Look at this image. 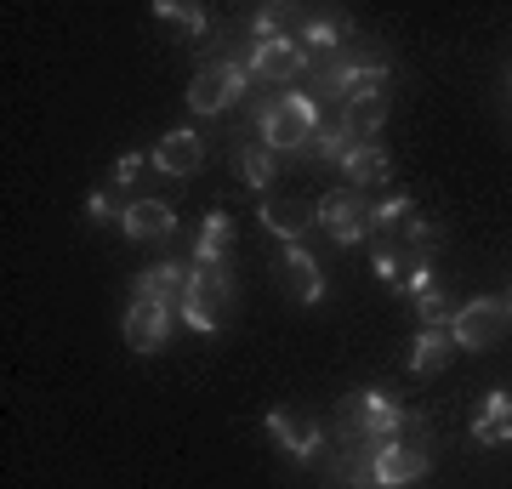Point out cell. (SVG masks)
Here are the masks:
<instances>
[{
    "mask_svg": "<svg viewBox=\"0 0 512 489\" xmlns=\"http://www.w3.org/2000/svg\"><path fill=\"white\" fill-rule=\"evenodd\" d=\"M404 410L387 393H353L348 404H342V416H336V433H342V444H393V438H404Z\"/></svg>",
    "mask_w": 512,
    "mask_h": 489,
    "instance_id": "obj_2",
    "label": "cell"
},
{
    "mask_svg": "<svg viewBox=\"0 0 512 489\" xmlns=\"http://www.w3.org/2000/svg\"><path fill=\"white\" fill-rule=\"evenodd\" d=\"M285 6H256V46H262V40H291L285 35Z\"/></svg>",
    "mask_w": 512,
    "mask_h": 489,
    "instance_id": "obj_27",
    "label": "cell"
},
{
    "mask_svg": "<svg viewBox=\"0 0 512 489\" xmlns=\"http://www.w3.org/2000/svg\"><path fill=\"white\" fill-rule=\"evenodd\" d=\"M86 217H92V222H114V200H109V194H92V200H86Z\"/></svg>",
    "mask_w": 512,
    "mask_h": 489,
    "instance_id": "obj_31",
    "label": "cell"
},
{
    "mask_svg": "<svg viewBox=\"0 0 512 489\" xmlns=\"http://www.w3.org/2000/svg\"><path fill=\"white\" fill-rule=\"evenodd\" d=\"M342 40V18H319V23H308V35H302V52H330Z\"/></svg>",
    "mask_w": 512,
    "mask_h": 489,
    "instance_id": "obj_25",
    "label": "cell"
},
{
    "mask_svg": "<svg viewBox=\"0 0 512 489\" xmlns=\"http://www.w3.org/2000/svg\"><path fill=\"white\" fill-rule=\"evenodd\" d=\"M239 177L251 182V188H268L274 182V148H262V143L239 148Z\"/></svg>",
    "mask_w": 512,
    "mask_h": 489,
    "instance_id": "obj_21",
    "label": "cell"
},
{
    "mask_svg": "<svg viewBox=\"0 0 512 489\" xmlns=\"http://www.w3.org/2000/svg\"><path fill=\"white\" fill-rule=\"evenodd\" d=\"M120 228H126L137 245H148V239H171L177 234V217H171V205L165 200H131L126 217H120Z\"/></svg>",
    "mask_w": 512,
    "mask_h": 489,
    "instance_id": "obj_12",
    "label": "cell"
},
{
    "mask_svg": "<svg viewBox=\"0 0 512 489\" xmlns=\"http://www.w3.org/2000/svg\"><path fill=\"white\" fill-rule=\"evenodd\" d=\"M404 217H410V200H404V194H393V200H382V205H370V228H376V234L399 228Z\"/></svg>",
    "mask_w": 512,
    "mask_h": 489,
    "instance_id": "obj_26",
    "label": "cell"
},
{
    "mask_svg": "<svg viewBox=\"0 0 512 489\" xmlns=\"http://www.w3.org/2000/svg\"><path fill=\"white\" fill-rule=\"evenodd\" d=\"M473 444H484V450L512 444V399L507 393H490V399H484V410H478V421H473Z\"/></svg>",
    "mask_w": 512,
    "mask_h": 489,
    "instance_id": "obj_16",
    "label": "cell"
},
{
    "mask_svg": "<svg viewBox=\"0 0 512 489\" xmlns=\"http://www.w3.org/2000/svg\"><path fill=\"white\" fill-rule=\"evenodd\" d=\"M313 211H319V228H325L336 245H359V239L370 234V205L359 200V188L325 194V200H313Z\"/></svg>",
    "mask_w": 512,
    "mask_h": 489,
    "instance_id": "obj_6",
    "label": "cell"
},
{
    "mask_svg": "<svg viewBox=\"0 0 512 489\" xmlns=\"http://www.w3.org/2000/svg\"><path fill=\"white\" fill-rule=\"evenodd\" d=\"M387 120V91H370V97H353V103H342V126L353 131V137H376V126Z\"/></svg>",
    "mask_w": 512,
    "mask_h": 489,
    "instance_id": "obj_19",
    "label": "cell"
},
{
    "mask_svg": "<svg viewBox=\"0 0 512 489\" xmlns=\"http://www.w3.org/2000/svg\"><path fill=\"white\" fill-rule=\"evenodd\" d=\"M330 86H336V97H342V103H353V97L387 91V69H382V63H353V69H336V74H330Z\"/></svg>",
    "mask_w": 512,
    "mask_h": 489,
    "instance_id": "obj_17",
    "label": "cell"
},
{
    "mask_svg": "<svg viewBox=\"0 0 512 489\" xmlns=\"http://www.w3.org/2000/svg\"><path fill=\"white\" fill-rule=\"evenodd\" d=\"M353 148H359V137H353L348 126H330V131H319V137H313V154H325V160H348Z\"/></svg>",
    "mask_w": 512,
    "mask_h": 489,
    "instance_id": "obj_24",
    "label": "cell"
},
{
    "mask_svg": "<svg viewBox=\"0 0 512 489\" xmlns=\"http://www.w3.org/2000/svg\"><path fill=\"white\" fill-rule=\"evenodd\" d=\"M507 313H512V296H507Z\"/></svg>",
    "mask_w": 512,
    "mask_h": 489,
    "instance_id": "obj_32",
    "label": "cell"
},
{
    "mask_svg": "<svg viewBox=\"0 0 512 489\" xmlns=\"http://www.w3.org/2000/svg\"><path fill=\"white\" fill-rule=\"evenodd\" d=\"M404 234H410V245H416V251H427V245L439 239V228L421 217V211H410V217H404Z\"/></svg>",
    "mask_w": 512,
    "mask_h": 489,
    "instance_id": "obj_29",
    "label": "cell"
},
{
    "mask_svg": "<svg viewBox=\"0 0 512 489\" xmlns=\"http://www.w3.org/2000/svg\"><path fill=\"white\" fill-rule=\"evenodd\" d=\"M171 313H177V308L137 302V296H131V308H126V347H131V353H154V347L165 342V330H171Z\"/></svg>",
    "mask_w": 512,
    "mask_h": 489,
    "instance_id": "obj_9",
    "label": "cell"
},
{
    "mask_svg": "<svg viewBox=\"0 0 512 489\" xmlns=\"http://www.w3.org/2000/svg\"><path fill=\"white\" fill-rule=\"evenodd\" d=\"M313 222H319V211H313L308 200H262V228H268V234H279L285 245H296Z\"/></svg>",
    "mask_w": 512,
    "mask_h": 489,
    "instance_id": "obj_14",
    "label": "cell"
},
{
    "mask_svg": "<svg viewBox=\"0 0 512 489\" xmlns=\"http://www.w3.org/2000/svg\"><path fill=\"white\" fill-rule=\"evenodd\" d=\"M450 347H456V336H450V330H421L416 347H410V370H416V376L444 370V364H450Z\"/></svg>",
    "mask_w": 512,
    "mask_h": 489,
    "instance_id": "obj_18",
    "label": "cell"
},
{
    "mask_svg": "<svg viewBox=\"0 0 512 489\" xmlns=\"http://www.w3.org/2000/svg\"><path fill=\"white\" fill-rule=\"evenodd\" d=\"M143 177V154H120V165H114V182L126 188V182H137Z\"/></svg>",
    "mask_w": 512,
    "mask_h": 489,
    "instance_id": "obj_30",
    "label": "cell"
},
{
    "mask_svg": "<svg viewBox=\"0 0 512 489\" xmlns=\"http://www.w3.org/2000/svg\"><path fill=\"white\" fill-rule=\"evenodd\" d=\"M251 86V63H211V69L194 74V86H188V109L194 114H222L234 109L239 97Z\"/></svg>",
    "mask_w": 512,
    "mask_h": 489,
    "instance_id": "obj_4",
    "label": "cell"
},
{
    "mask_svg": "<svg viewBox=\"0 0 512 489\" xmlns=\"http://www.w3.org/2000/svg\"><path fill=\"white\" fill-rule=\"evenodd\" d=\"M342 171H348L353 188H370V182H387V177H393V171H387V154H382L376 143H359L348 160H342Z\"/></svg>",
    "mask_w": 512,
    "mask_h": 489,
    "instance_id": "obj_20",
    "label": "cell"
},
{
    "mask_svg": "<svg viewBox=\"0 0 512 489\" xmlns=\"http://www.w3.org/2000/svg\"><path fill=\"white\" fill-rule=\"evenodd\" d=\"M183 290H188V273L177 268V262H160V268L137 273L131 296H137V302H160V308H183Z\"/></svg>",
    "mask_w": 512,
    "mask_h": 489,
    "instance_id": "obj_13",
    "label": "cell"
},
{
    "mask_svg": "<svg viewBox=\"0 0 512 489\" xmlns=\"http://www.w3.org/2000/svg\"><path fill=\"white\" fill-rule=\"evenodd\" d=\"M154 18L177 23V29H188V35H200V29H205V6H188V0H160V6H154Z\"/></svg>",
    "mask_w": 512,
    "mask_h": 489,
    "instance_id": "obj_23",
    "label": "cell"
},
{
    "mask_svg": "<svg viewBox=\"0 0 512 489\" xmlns=\"http://www.w3.org/2000/svg\"><path fill=\"white\" fill-rule=\"evenodd\" d=\"M200 160H205V143L194 131H171V137L154 143V171H165V177H194Z\"/></svg>",
    "mask_w": 512,
    "mask_h": 489,
    "instance_id": "obj_11",
    "label": "cell"
},
{
    "mask_svg": "<svg viewBox=\"0 0 512 489\" xmlns=\"http://www.w3.org/2000/svg\"><path fill=\"white\" fill-rule=\"evenodd\" d=\"M501 330H507V302H495V296H478V302L456 308V319H450V336H456V347H467V353L495 347Z\"/></svg>",
    "mask_w": 512,
    "mask_h": 489,
    "instance_id": "obj_5",
    "label": "cell"
},
{
    "mask_svg": "<svg viewBox=\"0 0 512 489\" xmlns=\"http://www.w3.org/2000/svg\"><path fill=\"white\" fill-rule=\"evenodd\" d=\"M279 285L291 290L296 302H319L325 296V273H319V262L302 245H285V256H279Z\"/></svg>",
    "mask_w": 512,
    "mask_h": 489,
    "instance_id": "obj_10",
    "label": "cell"
},
{
    "mask_svg": "<svg viewBox=\"0 0 512 489\" xmlns=\"http://www.w3.org/2000/svg\"><path fill=\"white\" fill-rule=\"evenodd\" d=\"M416 478H427V450L421 444L393 438V444L376 450V489H404V484H416Z\"/></svg>",
    "mask_w": 512,
    "mask_h": 489,
    "instance_id": "obj_8",
    "label": "cell"
},
{
    "mask_svg": "<svg viewBox=\"0 0 512 489\" xmlns=\"http://www.w3.org/2000/svg\"><path fill=\"white\" fill-rule=\"evenodd\" d=\"M268 433H274V444L285 455H296V461H313L319 444H325V427L313 416H302V410H268Z\"/></svg>",
    "mask_w": 512,
    "mask_h": 489,
    "instance_id": "obj_7",
    "label": "cell"
},
{
    "mask_svg": "<svg viewBox=\"0 0 512 489\" xmlns=\"http://www.w3.org/2000/svg\"><path fill=\"white\" fill-rule=\"evenodd\" d=\"M302 63H308V52L296 40H262L251 52V80H291Z\"/></svg>",
    "mask_w": 512,
    "mask_h": 489,
    "instance_id": "obj_15",
    "label": "cell"
},
{
    "mask_svg": "<svg viewBox=\"0 0 512 489\" xmlns=\"http://www.w3.org/2000/svg\"><path fill=\"white\" fill-rule=\"evenodd\" d=\"M222 245H228V217L211 211L200 228V245H194V262H222Z\"/></svg>",
    "mask_w": 512,
    "mask_h": 489,
    "instance_id": "obj_22",
    "label": "cell"
},
{
    "mask_svg": "<svg viewBox=\"0 0 512 489\" xmlns=\"http://www.w3.org/2000/svg\"><path fill=\"white\" fill-rule=\"evenodd\" d=\"M370 262H376V279H387V285H404V279H410L404 256H399V251H387V245H382L376 256H370Z\"/></svg>",
    "mask_w": 512,
    "mask_h": 489,
    "instance_id": "obj_28",
    "label": "cell"
},
{
    "mask_svg": "<svg viewBox=\"0 0 512 489\" xmlns=\"http://www.w3.org/2000/svg\"><path fill=\"white\" fill-rule=\"evenodd\" d=\"M256 137H262V148H274V154H302V148H313V137H319L313 97L308 91H274L256 109Z\"/></svg>",
    "mask_w": 512,
    "mask_h": 489,
    "instance_id": "obj_1",
    "label": "cell"
},
{
    "mask_svg": "<svg viewBox=\"0 0 512 489\" xmlns=\"http://www.w3.org/2000/svg\"><path fill=\"white\" fill-rule=\"evenodd\" d=\"M222 308H228V268L222 262H194L188 268V290H183V319L194 330H222Z\"/></svg>",
    "mask_w": 512,
    "mask_h": 489,
    "instance_id": "obj_3",
    "label": "cell"
}]
</instances>
